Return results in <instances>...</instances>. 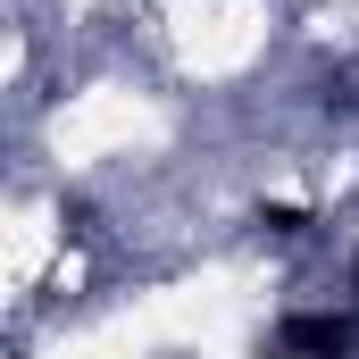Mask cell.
I'll return each instance as SVG.
<instances>
[{"label": "cell", "mask_w": 359, "mask_h": 359, "mask_svg": "<svg viewBox=\"0 0 359 359\" xmlns=\"http://www.w3.org/2000/svg\"><path fill=\"white\" fill-rule=\"evenodd\" d=\"M276 359H359V326L334 309H292L276 326Z\"/></svg>", "instance_id": "cell-1"}, {"label": "cell", "mask_w": 359, "mask_h": 359, "mask_svg": "<svg viewBox=\"0 0 359 359\" xmlns=\"http://www.w3.org/2000/svg\"><path fill=\"white\" fill-rule=\"evenodd\" d=\"M351 276H359V268H351Z\"/></svg>", "instance_id": "cell-2"}]
</instances>
